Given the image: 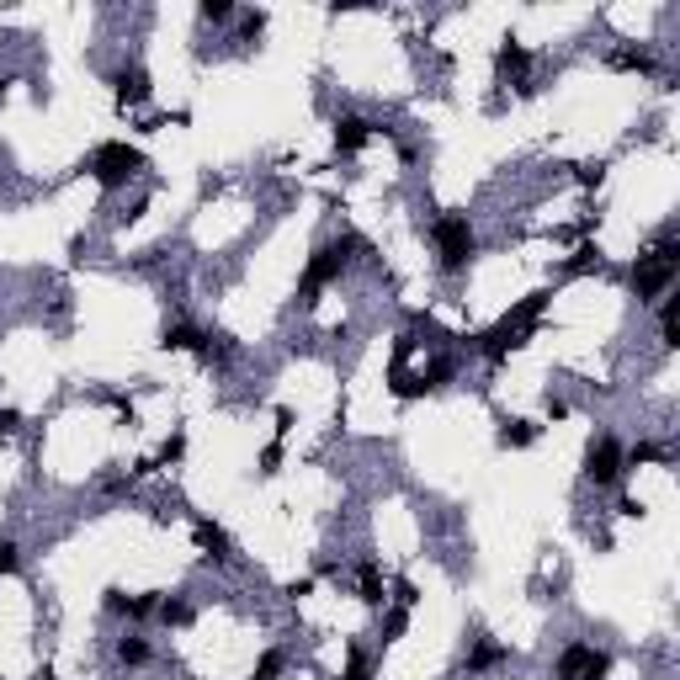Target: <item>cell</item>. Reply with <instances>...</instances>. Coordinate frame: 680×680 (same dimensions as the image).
<instances>
[{
    "mask_svg": "<svg viewBox=\"0 0 680 680\" xmlns=\"http://www.w3.org/2000/svg\"><path fill=\"white\" fill-rule=\"evenodd\" d=\"M675 271H680V240H675V229H665V234H659V240L633 261L627 282H633L638 303H654V298H665V293H670Z\"/></svg>",
    "mask_w": 680,
    "mask_h": 680,
    "instance_id": "cell-1",
    "label": "cell"
},
{
    "mask_svg": "<svg viewBox=\"0 0 680 680\" xmlns=\"http://www.w3.org/2000/svg\"><path fill=\"white\" fill-rule=\"evenodd\" d=\"M431 245H436V271L441 277H463L479 255V234H473L468 213H441L431 224Z\"/></svg>",
    "mask_w": 680,
    "mask_h": 680,
    "instance_id": "cell-2",
    "label": "cell"
},
{
    "mask_svg": "<svg viewBox=\"0 0 680 680\" xmlns=\"http://www.w3.org/2000/svg\"><path fill=\"white\" fill-rule=\"evenodd\" d=\"M91 181L101 186V192H123V186L144 170V149L139 144H128V139H107V144H96L91 149Z\"/></svg>",
    "mask_w": 680,
    "mask_h": 680,
    "instance_id": "cell-3",
    "label": "cell"
},
{
    "mask_svg": "<svg viewBox=\"0 0 680 680\" xmlns=\"http://www.w3.org/2000/svg\"><path fill=\"white\" fill-rule=\"evenodd\" d=\"M627 479V457H622V441L611 436V431H601L585 447V484H595V489H617Z\"/></svg>",
    "mask_w": 680,
    "mask_h": 680,
    "instance_id": "cell-4",
    "label": "cell"
},
{
    "mask_svg": "<svg viewBox=\"0 0 680 680\" xmlns=\"http://www.w3.org/2000/svg\"><path fill=\"white\" fill-rule=\"evenodd\" d=\"M611 675V654L595 643H564V654L553 659V680H606Z\"/></svg>",
    "mask_w": 680,
    "mask_h": 680,
    "instance_id": "cell-5",
    "label": "cell"
},
{
    "mask_svg": "<svg viewBox=\"0 0 680 680\" xmlns=\"http://www.w3.org/2000/svg\"><path fill=\"white\" fill-rule=\"evenodd\" d=\"M112 80V96H117V107H144L149 101V91H155V85H149V70L139 59H123L117 64V70L107 75Z\"/></svg>",
    "mask_w": 680,
    "mask_h": 680,
    "instance_id": "cell-6",
    "label": "cell"
},
{
    "mask_svg": "<svg viewBox=\"0 0 680 680\" xmlns=\"http://www.w3.org/2000/svg\"><path fill=\"white\" fill-rule=\"evenodd\" d=\"M495 75L500 80H510V85H521V91H532V48H526L521 38H500V48H495Z\"/></svg>",
    "mask_w": 680,
    "mask_h": 680,
    "instance_id": "cell-7",
    "label": "cell"
},
{
    "mask_svg": "<svg viewBox=\"0 0 680 680\" xmlns=\"http://www.w3.org/2000/svg\"><path fill=\"white\" fill-rule=\"evenodd\" d=\"M101 606L112 611V617H128V622H144V617H155V606H160V595L155 590H144V595H128L123 585H107L101 590Z\"/></svg>",
    "mask_w": 680,
    "mask_h": 680,
    "instance_id": "cell-8",
    "label": "cell"
},
{
    "mask_svg": "<svg viewBox=\"0 0 680 680\" xmlns=\"http://www.w3.org/2000/svg\"><path fill=\"white\" fill-rule=\"evenodd\" d=\"M372 133H378V123L362 112H346V117H335V155H356Z\"/></svg>",
    "mask_w": 680,
    "mask_h": 680,
    "instance_id": "cell-9",
    "label": "cell"
},
{
    "mask_svg": "<svg viewBox=\"0 0 680 680\" xmlns=\"http://www.w3.org/2000/svg\"><path fill=\"white\" fill-rule=\"evenodd\" d=\"M192 532H197V548H202L208 564H229V558H234V542H229V532L218 521H197Z\"/></svg>",
    "mask_w": 680,
    "mask_h": 680,
    "instance_id": "cell-10",
    "label": "cell"
},
{
    "mask_svg": "<svg viewBox=\"0 0 680 680\" xmlns=\"http://www.w3.org/2000/svg\"><path fill=\"white\" fill-rule=\"evenodd\" d=\"M112 654H117V665L123 670H144V665H155V643H149L144 633H123L112 643Z\"/></svg>",
    "mask_w": 680,
    "mask_h": 680,
    "instance_id": "cell-11",
    "label": "cell"
},
{
    "mask_svg": "<svg viewBox=\"0 0 680 680\" xmlns=\"http://www.w3.org/2000/svg\"><path fill=\"white\" fill-rule=\"evenodd\" d=\"M202 335H208L202 325H192V319H176V325L160 330V346H165V351H202Z\"/></svg>",
    "mask_w": 680,
    "mask_h": 680,
    "instance_id": "cell-12",
    "label": "cell"
},
{
    "mask_svg": "<svg viewBox=\"0 0 680 680\" xmlns=\"http://www.w3.org/2000/svg\"><path fill=\"white\" fill-rule=\"evenodd\" d=\"M202 362H208V367H218V372H224L229 362H234V356H240V346H234V335H224V330H208V335H202Z\"/></svg>",
    "mask_w": 680,
    "mask_h": 680,
    "instance_id": "cell-13",
    "label": "cell"
},
{
    "mask_svg": "<svg viewBox=\"0 0 680 680\" xmlns=\"http://www.w3.org/2000/svg\"><path fill=\"white\" fill-rule=\"evenodd\" d=\"M356 595H362V606H388V595H383V569L372 564V558H362V564H356Z\"/></svg>",
    "mask_w": 680,
    "mask_h": 680,
    "instance_id": "cell-14",
    "label": "cell"
},
{
    "mask_svg": "<svg viewBox=\"0 0 680 680\" xmlns=\"http://www.w3.org/2000/svg\"><path fill=\"white\" fill-rule=\"evenodd\" d=\"M542 436V425L537 420H500V431H495V441L505 452H521V447H532V441Z\"/></svg>",
    "mask_w": 680,
    "mask_h": 680,
    "instance_id": "cell-15",
    "label": "cell"
},
{
    "mask_svg": "<svg viewBox=\"0 0 680 680\" xmlns=\"http://www.w3.org/2000/svg\"><path fill=\"white\" fill-rule=\"evenodd\" d=\"M495 665H510V649L495 643V638H479V643H473V654H468V675H484Z\"/></svg>",
    "mask_w": 680,
    "mask_h": 680,
    "instance_id": "cell-16",
    "label": "cell"
},
{
    "mask_svg": "<svg viewBox=\"0 0 680 680\" xmlns=\"http://www.w3.org/2000/svg\"><path fill=\"white\" fill-rule=\"evenodd\" d=\"M606 64H611V70H638V75H654V59L643 54V48H627V43H617V48H611V54H606Z\"/></svg>",
    "mask_w": 680,
    "mask_h": 680,
    "instance_id": "cell-17",
    "label": "cell"
},
{
    "mask_svg": "<svg viewBox=\"0 0 680 680\" xmlns=\"http://www.w3.org/2000/svg\"><path fill=\"white\" fill-rule=\"evenodd\" d=\"M155 617L165 622V627H186L197 617L192 611V601H186V595H160V606H155Z\"/></svg>",
    "mask_w": 680,
    "mask_h": 680,
    "instance_id": "cell-18",
    "label": "cell"
},
{
    "mask_svg": "<svg viewBox=\"0 0 680 680\" xmlns=\"http://www.w3.org/2000/svg\"><path fill=\"white\" fill-rule=\"evenodd\" d=\"M282 675H287V649H266L250 670V680H282Z\"/></svg>",
    "mask_w": 680,
    "mask_h": 680,
    "instance_id": "cell-19",
    "label": "cell"
},
{
    "mask_svg": "<svg viewBox=\"0 0 680 680\" xmlns=\"http://www.w3.org/2000/svg\"><path fill=\"white\" fill-rule=\"evenodd\" d=\"M659 340L680 346V298H670V293H665V309H659Z\"/></svg>",
    "mask_w": 680,
    "mask_h": 680,
    "instance_id": "cell-20",
    "label": "cell"
},
{
    "mask_svg": "<svg viewBox=\"0 0 680 680\" xmlns=\"http://www.w3.org/2000/svg\"><path fill=\"white\" fill-rule=\"evenodd\" d=\"M404 627H410V606H383V643H399L404 638Z\"/></svg>",
    "mask_w": 680,
    "mask_h": 680,
    "instance_id": "cell-21",
    "label": "cell"
},
{
    "mask_svg": "<svg viewBox=\"0 0 680 680\" xmlns=\"http://www.w3.org/2000/svg\"><path fill=\"white\" fill-rule=\"evenodd\" d=\"M585 271H601V250H595V245H580L564 261V277H585Z\"/></svg>",
    "mask_w": 680,
    "mask_h": 680,
    "instance_id": "cell-22",
    "label": "cell"
},
{
    "mask_svg": "<svg viewBox=\"0 0 680 680\" xmlns=\"http://www.w3.org/2000/svg\"><path fill=\"white\" fill-rule=\"evenodd\" d=\"M622 457H627V468H638V463H665V447L659 441H638V447H622Z\"/></svg>",
    "mask_w": 680,
    "mask_h": 680,
    "instance_id": "cell-23",
    "label": "cell"
},
{
    "mask_svg": "<svg viewBox=\"0 0 680 680\" xmlns=\"http://www.w3.org/2000/svg\"><path fill=\"white\" fill-rule=\"evenodd\" d=\"M197 16H202V22H213V27H229L234 16H240V11H234L229 0H202V6H197Z\"/></svg>",
    "mask_w": 680,
    "mask_h": 680,
    "instance_id": "cell-24",
    "label": "cell"
},
{
    "mask_svg": "<svg viewBox=\"0 0 680 680\" xmlns=\"http://www.w3.org/2000/svg\"><path fill=\"white\" fill-rule=\"evenodd\" d=\"M340 680H372V659L362 649H351L346 654V670H340Z\"/></svg>",
    "mask_w": 680,
    "mask_h": 680,
    "instance_id": "cell-25",
    "label": "cell"
},
{
    "mask_svg": "<svg viewBox=\"0 0 680 680\" xmlns=\"http://www.w3.org/2000/svg\"><path fill=\"white\" fill-rule=\"evenodd\" d=\"M22 569V548H16V537H0V574H16Z\"/></svg>",
    "mask_w": 680,
    "mask_h": 680,
    "instance_id": "cell-26",
    "label": "cell"
},
{
    "mask_svg": "<svg viewBox=\"0 0 680 680\" xmlns=\"http://www.w3.org/2000/svg\"><path fill=\"white\" fill-rule=\"evenodd\" d=\"M574 181H580V186H601L606 181V165L601 160H585L580 170H574Z\"/></svg>",
    "mask_w": 680,
    "mask_h": 680,
    "instance_id": "cell-27",
    "label": "cell"
},
{
    "mask_svg": "<svg viewBox=\"0 0 680 680\" xmlns=\"http://www.w3.org/2000/svg\"><path fill=\"white\" fill-rule=\"evenodd\" d=\"M181 452H186V436L176 431V436H170L165 447H160V463H181Z\"/></svg>",
    "mask_w": 680,
    "mask_h": 680,
    "instance_id": "cell-28",
    "label": "cell"
},
{
    "mask_svg": "<svg viewBox=\"0 0 680 680\" xmlns=\"http://www.w3.org/2000/svg\"><path fill=\"white\" fill-rule=\"evenodd\" d=\"M282 468V441H271V447H261V473H277Z\"/></svg>",
    "mask_w": 680,
    "mask_h": 680,
    "instance_id": "cell-29",
    "label": "cell"
},
{
    "mask_svg": "<svg viewBox=\"0 0 680 680\" xmlns=\"http://www.w3.org/2000/svg\"><path fill=\"white\" fill-rule=\"evenodd\" d=\"M261 27H266V16H261V11H250L245 22H240V38H261Z\"/></svg>",
    "mask_w": 680,
    "mask_h": 680,
    "instance_id": "cell-30",
    "label": "cell"
},
{
    "mask_svg": "<svg viewBox=\"0 0 680 680\" xmlns=\"http://www.w3.org/2000/svg\"><path fill=\"white\" fill-rule=\"evenodd\" d=\"M542 410H548V420H569V399L548 394V404H542Z\"/></svg>",
    "mask_w": 680,
    "mask_h": 680,
    "instance_id": "cell-31",
    "label": "cell"
},
{
    "mask_svg": "<svg viewBox=\"0 0 680 680\" xmlns=\"http://www.w3.org/2000/svg\"><path fill=\"white\" fill-rule=\"evenodd\" d=\"M16 420H22V415H16L11 404H0V436H11V431H16Z\"/></svg>",
    "mask_w": 680,
    "mask_h": 680,
    "instance_id": "cell-32",
    "label": "cell"
},
{
    "mask_svg": "<svg viewBox=\"0 0 680 680\" xmlns=\"http://www.w3.org/2000/svg\"><path fill=\"white\" fill-rule=\"evenodd\" d=\"M32 680H59V675H54V670H38V675H32Z\"/></svg>",
    "mask_w": 680,
    "mask_h": 680,
    "instance_id": "cell-33",
    "label": "cell"
},
{
    "mask_svg": "<svg viewBox=\"0 0 680 680\" xmlns=\"http://www.w3.org/2000/svg\"><path fill=\"white\" fill-rule=\"evenodd\" d=\"M0 101H6V80H0Z\"/></svg>",
    "mask_w": 680,
    "mask_h": 680,
    "instance_id": "cell-34",
    "label": "cell"
}]
</instances>
